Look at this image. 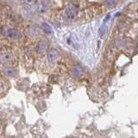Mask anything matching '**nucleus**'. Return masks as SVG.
<instances>
[{
    "instance_id": "11",
    "label": "nucleus",
    "mask_w": 138,
    "mask_h": 138,
    "mask_svg": "<svg viewBox=\"0 0 138 138\" xmlns=\"http://www.w3.org/2000/svg\"><path fill=\"white\" fill-rule=\"evenodd\" d=\"M24 2H25V3H27V4L32 5V4H34V3H35V0H24Z\"/></svg>"
},
{
    "instance_id": "8",
    "label": "nucleus",
    "mask_w": 138,
    "mask_h": 138,
    "mask_svg": "<svg viewBox=\"0 0 138 138\" xmlns=\"http://www.w3.org/2000/svg\"><path fill=\"white\" fill-rule=\"evenodd\" d=\"M42 28H43V30L46 34H52V28L48 23H42Z\"/></svg>"
},
{
    "instance_id": "6",
    "label": "nucleus",
    "mask_w": 138,
    "mask_h": 138,
    "mask_svg": "<svg viewBox=\"0 0 138 138\" xmlns=\"http://www.w3.org/2000/svg\"><path fill=\"white\" fill-rule=\"evenodd\" d=\"M84 74V71L80 67L76 66L72 68V76H73L75 79H80L82 78Z\"/></svg>"
},
{
    "instance_id": "3",
    "label": "nucleus",
    "mask_w": 138,
    "mask_h": 138,
    "mask_svg": "<svg viewBox=\"0 0 138 138\" xmlns=\"http://www.w3.org/2000/svg\"><path fill=\"white\" fill-rule=\"evenodd\" d=\"M78 14V10L76 6L74 5H70L67 8L66 10V16L69 20H72L77 16Z\"/></svg>"
},
{
    "instance_id": "9",
    "label": "nucleus",
    "mask_w": 138,
    "mask_h": 138,
    "mask_svg": "<svg viewBox=\"0 0 138 138\" xmlns=\"http://www.w3.org/2000/svg\"><path fill=\"white\" fill-rule=\"evenodd\" d=\"M106 3H107V5L109 7H112V6H114V4H115V1L114 0H107V1H106Z\"/></svg>"
},
{
    "instance_id": "12",
    "label": "nucleus",
    "mask_w": 138,
    "mask_h": 138,
    "mask_svg": "<svg viewBox=\"0 0 138 138\" xmlns=\"http://www.w3.org/2000/svg\"><path fill=\"white\" fill-rule=\"evenodd\" d=\"M0 127H1V120H0Z\"/></svg>"
},
{
    "instance_id": "5",
    "label": "nucleus",
    "mask_w": 138,
    "mask_h": 138,
    "mask_svg": "<svg viewBox=\"0 0 138 138\" xmlns=\"http://www.w3.org/2000/svg\"><path fill=\"white\" fill-rule=\"evenodd\" d=\"M3 72L6 77L13 78V77H16V76L17 75V71H16V69L12 68H4Z\"/></svg>"
},
{
    "instance_id": "1",
    "label": "nucleus",
    "mask_w": 138,
    "mask_h": 138,
    "mask_svg": "<svg viewBox=\"0 0 138 138\" xmlns=\"http://www.w3.org/2000/svg\"><path fill=\"white\" fill-rule=\"evenodd\" d=\"M3 34L6 36L11 37L13 39H19L21 37V34L17 29H4L3 30Z\"/></svg>"
},
{
    "instance_id": "2",
    "label": "nucleus",
    "mask_w": 138,
    "mask_h": 138,
    "mask_svg": "<svg viewBox=\"0 0 138 138\" xmlns=\"http://www.w3.org/2000/svg\"><path fill=\"white\" fill-rule=\"evenodd\" d=\"M15 56L10 53H6L3 54L0 57V61L2 62V64L3 65H8V64H12L14 62Z\"/></svg>"
},
{
    "instance_id": "7",
    "label": "nucleus",
    "mask_w": 138,
    "mask_h": 138,
    "mask_svg": "<svg viewBox=\"0 0 138 138\" xmlns=\"http://www.w3.org/2000/svg\"><path fill=\"white\" fill-rule=\"evenodd\" d=\"M47 49H48V43L45 41H42L39 42L38 46H37V51L40 55H44L46 53Z\"/></svg>"
},
{
    "instance_id": "4",
    "label": "nucleus",
    "mask_w": 138,
    "mask_h": 138,
    "mask_svg": "<svg viewBox=\"0 0 138 138\" xmlns=\"http://www.w3.org/2000/svg\"><path fill=\"white\" fill-rule=\"evenodd\" d=\"M59 58V52L56 49H50L48 54V60L51 64L56 63Z\"/></svg>"
},
{
    "instance_id": "10",
    "label": "nucleus",
    "mask_w": 138,
    "mask_h": 138,
    "mask_svg": "<svg viewBox=\"0 0 138 138\" xmlns=\"http://www.w3.org/2000/svg\"><path fill=\"white\" fill-rule=\"evenodd\" d=\"M99 34H100L101 36H104V35L106 34V28L102 27L101 29H100V30H99Z\"/></svg>"
}]
</instances>
